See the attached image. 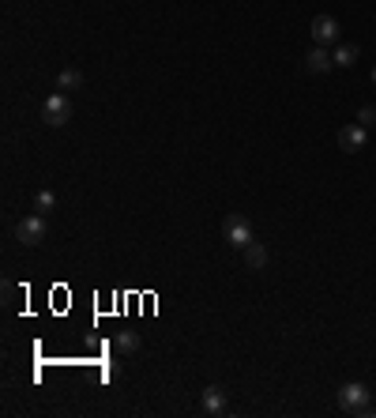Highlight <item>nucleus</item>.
Instances as JSON below:
<instances>
[{"label":"nucleus","instance_id":"f257e3e1","mask_svg":"<svg viewBox=\"0 0 376 418\" xmlns=\"http://www.w3.org/2000/svg\"><path fill=\"white\" fill-rule=\"evenodd\" d=\"M42 121L53 125V128L68 125V121H72V98L64 94V91H53L46 102H42Z\"/></svg>","mask_w":376,"mask_h":418},{"label":"nucleus","instance_id":"f03ea898","mask_svg":"<svg viewBox=\"0 0 376 418\" xmlns=\"http://www.w3.org/2000/svg\"><path fill=\"white\" fill-rule=\"evenodd\" d=\"M223 238H226L234 249H245V245H252V241H256V234H252V226H249V219L237 215V211H230V215L223 219Z\"/></svg>","mask_w":376,"mask_h":418},{"label":"nucleus","instance_id":"7ed1b4c3","mask_svg":"<svg viewBox=\"0 0 376 418\" xmlns=\"http://www.w3.org/2000/svg\"><path fill=\"white\" fill-rule=\"evenodd\" d=\"M339 407H342V411H350V414H365L372 407V392L365 388V384H358V381L342 384V388H339Z\"/></svg>","mask_w":376,"mask_h":418},{"label":"nucleus","instance_id":"20e7f679","mask_svg":"<svg viewBox=\"0 0 376 418\" xmlns=\"http://www.w3.org/2000/svg\"><path fill=\"white\" fill-rule=\"evenodd\" d=\"M49 234V223H46V215H23L19 219V226H15V238L23 241V245H42Z\"/></svg>","mask_w":376,"mask_h":418},{"label":"nucleus","instance_id":"39448f33","mask_svg":"<svg viewBox=\"0 0 376 418\" xmlns=\"http://www.w3.org/2000/svg\"><path fill=\"white\" fill-rule=\"evenodd\" d=\"M200 411H203L207 418H218V414L230 411V400H226V388H223V384H211V388H203V395H200Z\"/></svg>","mask_w":376,"mask_h":418},{"label":"nucleus","instance_id":"423d86ee","mask_svg":"<svg viewBox=\"0 0 376 418\" xmlns=\"http://www.w3.org/2000/svg\"><path fill=\"white\" fill-rule=\"evenodd\" d=\"M365 144H369V128L358 125V121H350V125L339 128V147L342 151H350V155H353V151H361Z\"/></svg>","mask_w":376,"mask_h":418},{"label":"nucleus","instance_id":"0eeeda50","mask_svg":"<svg viewBox=\"0 0 376 418\" xmlns=\"http://www.w3.org/2000/svg\"><path fill=\"white\" fill-rule=\"evenodd\" d=\"M339 35H342V30H339V23L331 16H316L313 19V42H316V46H335Z\"/></svg>","mask_w":376,"mask_h":418},{"label":"nucleus","instance_id":"6e6552de","mask_svg":"<svg viewBox=\"0 0 376 418\" xmlns=\"http://www.w3.org/2000/svg\"><path fill=\"white\" fill-rule=\"evenodd\" d=\"M305 68L313 72V75H320V72H331V68H335V57L327 53V46H316V49L305 57Z\"/></svg>","mask_w":376,"mask_h":418},{"label":"nucleus","instance_id":"1a4fd4ad","mask_svg":"<svg viewBox=\"0 0 376 418\" xmlns=\"http://www.w3.org/2000/svg\"><path fill=\"white\" fill-rule=\"evenodd\" d=\"M245 264L252 271H263L271 264V252L263 249V241H252V245H245Z\"/></svg>","mask_w":376,"mask_h":418},{"label":"nucleus","instance_id":"9d476101","mask_svg":"<svg viewBox=\"0 0 376 418\" xmlns=\"http://www.w3.org/2000/svg\"><path fill=\"white\" fill-rule=\"evenodd\" d=\"M113 347H117V355H136V350H139V336L136 332H117Z\"/></svg>","mask_w":376,"mask_h":418},{"label":"nucleus","instance_id":"9b49d317","mask_svg":"<svg viewBox=\"0 0 376 418\" xmlns=\"http://www.w3.org/2000/svg\"><path fill=\"white\" fill-rule=\"evenodd\" d=\"M80 87H83V72H75V68H64L61 72L57 91H80Z\"/></svg>","mask_w":376,"mask_h":418},{"label":"nucleus","instance_id":"f8f14e48","mask_svg":"<svg viewBox=\"0 0 376 418\" xmlns=\"http://www.w3.org/2000/svg\"><path fill=\"white\" fill-rule=\"evenodd\" d=\"M331 57H335V68H353V61H358V46H339Z\"/></svg>","mask_w":376,"mask_h":418},{"label":"nucleus","instance_id":"ddd939ff","mask_svg":"<svg viewBox=\"0 0 376 418\" xmlns=\"http://www.w3.org/2000/svg\"><path fill=\"white\" fill-rule=\"evenodd\" d=\"M35 207H38V211H53V207H57V196H53L49 189H46V192H38V200H35Z\"/></svg>","mask_w":376,"mask_h":418},{"label":"nucleus","instance_id":"4468645a","mask_svg":"<svg viewBox=\"0 0 376 418\" xmlns=\"http://www.w3.org/2000/svg\"><path fill=\"white\" fill-rule=\"evenodd\" d=\"M358 125H365V128H372V125H376V106H361Z\"/></svg>","mask_w":376,"mask_h":418},{"label":"nucleus","instance_id":"2eb2a0df","mask_svg":"<svg viewBox=\"0 0 376 418\" xmlns=\"http://www.w3.org/2000/svg\"><path fill=\"white\" fill-rule=\"evenodd\" d=\"M372 83H376V68H372Z\"/></svg>","mask_w":376,"mask_h":418}]
</instances>
